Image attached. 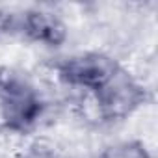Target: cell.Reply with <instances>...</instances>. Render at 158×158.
<instances>
[{
  "instance_id": "cell-1",
  "label": "cell",
  "mask_w": 158,
  "mask_h": 158,
  "mask_svg": "<svg viewBox=\"0 0 158 158\" xmlns=\"http://www.w3.org/2000/svg\"><path fill=\"white\" fill-rule=\"evenodd\" d=\"M43 102L37 91L21 78L0 80V117L11 130H26L39 119Z\"/></svg>"
},
{
  "instance_id": "cell-2",
  "label": "cell",
  "mask_w": 158,
  "mask_h": 158,
  "mask_svg": "<svg viewBox=\"0 0 158 158\" xmlns=\"http://www.w3.org/2000/svg\"><path fill=\"white\" fill-rule=\"evenodd\" d=\"M121 67L102 54H78L63 60L58 65V76L71 86L88 91L91 97L101 91Z\"/></svg>"
},
{
  "instance_id": "cell-3",
  "label": "cell",
  "mask_w": 158,
  "mask_h": 158,
  "mask_svg": "<svg viewBox=\"0 0 158 158\" xmlns=\"http://www.w3.org/2000/svg\"><path fill=\"white\" fill-rule=\"evenodd\" d=\"M10 26H15L30 39L45 43L48 47H58L65 39L63 23L50 11L45 10H30L21 15V19L13 21L10 15Z\"/></svg>"
},
{
  "instance_id": "cell-4",
  "label": "cell",
  "mask_w": 158,
  "mask_h": 158,
  "mask_svg": "<svg viewBox=\"0 0 158 158\" xmlns=\"http://www.w3.org/2000/svg\"><path fill=\"white\" fill-rule=\"evenodd\" d=\"M102 158H149V154L139 143H119L110 147Z\"/></svg>"
},
{
  "instance_id": "cell-5",
  "label": "cell",
  "mask_w": 158,
  "mask_h": 158,
  "mask_svg": "<svg viewBox=\"0 0 158 158\" xmlns=\"http://www.w3.org/2000/svg\"><path fill=\"white\" fill-rule=\"evenodd\" d=\"M21 158H54V154L50 151H47V149H30Z\"/></svg>"
}]
</instances>
